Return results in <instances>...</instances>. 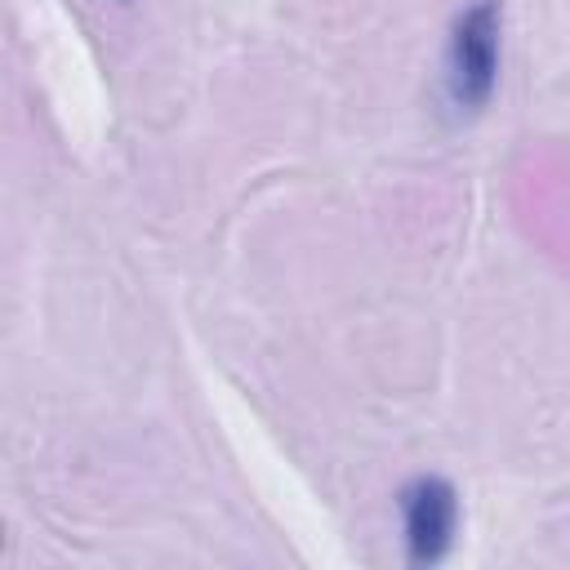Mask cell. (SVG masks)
I'll use <instances>...</instances> for the list:
<instances>
[{"label": "cell", "instance_id": "1", "mask_svg": "<svg viewBox=\"0 0 570 570\" xmlns=\"http://www.w3.org/2000/svg\"><path fill=\"white\" fill-rule=\"evenodd\" d=\"M494 71H499V4L476 0L454 22V40H450V94H454V102L476 111L494 89Z\"/></svg>", "mask_w": 570, "mask_h": 570}, {"label": "cell", "instance_id": "2", "mask_svg": "<svg viewBox=\"0 0 570 570\" xmlns=\"http://www.w3.org/2000/svg\"><path fill=\"white\" fill-rule=\"evenodd\" d=\"M401 512H405V539H410V557L414 561H436L450 548L454 534V490L441 476H419L405 485L401 494Z\"/></svg>", "mask_w": 570, "mask_h": 570}]
</instances>
